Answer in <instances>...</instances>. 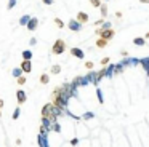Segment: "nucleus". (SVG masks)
<instances>
[{
	"label": "nucleus",
	"instance_id": "obj_5",
	"mask_svg": "<svg viewBox=\"0 0 149 147\" xmlns=\"http://www.w3.org/2000/svg\"><path fill=\"white\" fill-rule=\"evenodd\" d=\"M71 54H72V56H75L77 59H84V58H85V53L80 50V48H77V46L71 48Z\"/></svg>",
	"mask_w": 149,
	"mask_h": 147
},
{
	"label": "nucleus",
	"instance_id": "obj_1",
	"mask_svg": "<svg viewBox=\"0 0 149 147\" xmlns=\"http://www.w3.org/2000/svg\"><path fill=\"white\" fill-rule=\"evenodd\" d=\"M63 114L61 107H56L55 104H45L42 107V118H48L52 121H56V117Z\"/></svg>",
	"mask_w": 149,
	"mask_h": 147
},
{
	"label": "nucleus",
	"instance_id": "obj_15",
	"mask_svg": "<svg viewBox=\"0 0 149 147\" xmlns=\"http://www.w3.org/2000/svg\"><path fill=\"white\" fill-rule=\"evenodd\" d=\"M48 82H50V77L47 75V74H42V75H40V83H42V85H47Z\"/></svg>",
	"mask_w": 149,
	"mask_h": 147
},
{
	"label": "nucleus",
	"instance_id": "obj_23",
	"mask_svg": "<svg viewBox=\"0 0 149 147\" xmlns=\"http://www.w3.org/2000/svg\"><path fill=\"white\" fill-rule=\"evenodd\" d=\"M13 75L19 78V77H21V67H19V69H15V70H13Z\"/></svg>",
	"mask_w": 149,
	"mask_h": 147
},
{
	"label": "nucleus",
	"instance_id": "obj_32",
	"mask_svg": "<svg viewBox=\"0 0 149 147\" xmlns=\"http://www.w3.org/2000/svg\"><path fill=\"white\" fill-rule=\"evenodd\" d=\"M3 105H5V102H3V99H0V109L3 107Z\"/></svg>",
	"mask_w": 149,
	"mask_h": 147
},
{
	"label": "nucleus",
	"instance_id": "obj_25",
	"mask_svg": "<svg viewBox=\"0 0 149 147\" xmlns=\"http://www.w3.org/2000/svg\"><path fill=\"white\" fill-rule=\"evenodd\" d=\"M15 5H16V0H10V3H8V10H11Z\"/></svg>",
	"mask_w": 149,
	"mask_h": 147
},
{
	"label": "nucleus",
	"instance_id": "obj_4",
	"mask_svg": "<svg viewBox=\"0 0 149 147\" xmlns=\"http://www.w3.org/2000/svg\"><path fill=\"white\" fill-rule=\"evenodd\" d=\"M69 29L74 31V32H79L82 29V24L77 21V19H71V21H69Z\"/></svg>",
	"mask_w": 149,
	"mask_h": 147
},
{
	"label": "nucleus",
	"instance_id": "obj_26",
	"mask_svg": "<svg viewBox=\"0 0 149 147\" xmlns=\"http://www.w3.org/2000/svg\"><path fill=\"white\" fill-rule=\"evenodd\" d=\"M107 62H109V58H103V59H101V64H103V66H106Z\"/></svg>",
	"mask_w": 149,
	"mask_h": 147
},
{
	"label": "nucleus",
	"instance_id": "obj_12",
	"mask_svg": "<svg viewBox=\"0 0 149 147\" xmlns=\"http://www.w3.org/2000/svg\"><path fill=\"white\" fill-rule=\"evenodd\" d=\"M31 58H32V51L31 50L23 51V61H31Z\"/></svg>",
	"mask_w": 149,
	"mask_h": 147
},
{
	"label": "nucleus",
	"instance_id": "obj_2",
	"mask_svg": "<svg viewBox=\"0 0 149 147\" xmlns=\"http://www.w3.org/2000/svg\"><path fill=\"white\" fill-rule=\"evenodd\" d=\"M64 51H66V42L61 40V38H58L52 46V53L53 54H63Z\"/></svg>",
	"mask_w": 149,
	"mask_h": 147
},
{
	"label": "nucleus",
	"instance_id": "obj_36",
	"mask_svg": "<svg viewBox=\"0 0 149 147\" xmlns=\"http://www.w3.org/2000/svg\"><path fill=\"white\" fill-rule=\"evenodd\" d=\"M106 2H109V0H106Z\"/></svg>",
	"mask_w": 149,
	"mask_h": 147
},
{
	"label": "nucleus",
	"instance_id": "obj_3",
	"mask_svg": "<svg viewBox=\"0 0 149 147\" xmlns=\"http://www.w3.org/2000/svg\"><path fill=\"white\" fill-rule=\"evenodd\" d=\"M96 34L100 35V38H104V40H107L109 42L111 38L114 37V35H116V31H114V29H96Z\"/></svg>",
	"mask_w": 149,
	"mask_h": 147
},
{
	"label": "nucleus",
	"instance_id": "obj_6",
	"mask_svg": "<svg viewBox=\"0 0 149 147\" xmlns=\"http://www.w3.org/2000/svg\"><path fill=\"white\" fill-rule=\"evenodd\" d=\"M26 99H27L26 91H23V89L16 91V101H18V104H24V102H26Z\"/></svg>",
	"mask_w": 149,
	"mask_h": 147
},
{
	"label": "nucleus",
	"instance_id": "obj_27",
	"mask_svg": "<svg viewBox=\"0 0 149 147\" xmlns=\"http://www.w3.org/2000/svg\"><path fill=\"white\" fill-rule=\"evenodd\" d=\"M77 142H79V139H77V137H74V139L71 141V146H75V144H77Z\"/></svg>",
	"mask_w": 149,
	"mask_h": 147
},
{
	"label": "nucleus",
	"instance_id": "obj_8",
	"mask_svg": "<svg viewBox=\"0 0 149 147\" xmlns=\"http://www.w3.org/2000/svg\"><path fill=\"white\" fill-rule=\"evenodd\" d=\"M75 19H77L80 24H87V22H88V15H87V13H84V11H79Z\"/></svg>",
	"mask_w": 149,
	"mask_h": 147
},
{
	"label": "nucleus",
	"instance_id": "obj_18",
	"mask_svg": "<svg viewBox=\"0 0 149 147\" xmlns=\"http://www.w3.org/2000/svg\"><path fill=\"white\" fill-rule=\"evenodd\" d=\"M61 72V67L58 66V64H53L52 66V74H59Z\"/></svg>",
	"mask_w": 149,
	"mask_h": 147
},
{
	"label": "nucleus",
	"instance_id": "obj_31",
	"mask_svg": "<svg viewBox=\"0 0 149 147\" xmlns=\"http://www.w3.org/2000/svg\"><path fill=\"white\" fill-rule=\"evenodd\" d=\"M29 43H31V45H36V43H37V40H36V38H31Z\"/></svg>",
	"mask_w": 149,
	"mask_h": 147
},
{
	"label": "nucleus",
	"instance_id": "obj_35",
	"mask_svg": "<svg viewBox=\"0 0 149 147\" xmlns=\"http://www.w3.org/2000/svg\"><path fill=\"white\" fill-rule=\"evenodd\" d=\"M0 117H2V112H0Z\"/></svg>",
	"mask_w": 149,
	"mask_h": 147
},
{
	"label": "nucleus",
	"instance_id": "obj_9",
	"mask_svg": "<svg viewBox=\"0 0 149 147\" xmlns=\"http://www.w3.org/2000/svg\"><path fill=\"white\" fill-rule=\"evenodd\" d=\"M37 24H39V21H37V18H31V19H29V22H27V26H26V27L29 29V31H36V29H37Z\"/></svg>",
	"mask_w": 149,
	"mask_h": 147
},
{
	"label": "nucleus",
	"instance_id": "obj_16",
	"mask_svg": "<svg viewBox=\"0 0 149 147\" xmlns=\"http://www.w3.org/2000/svg\"><path fill=\"white\" fill-rule=\"evenodd\" d=\"M133 43L138 45V46H143V45L146 43V40H144V38H141V37H136L135 40H133Z\"/></svg>",
	"mask_w": 149,
	"mask_h": 147
},
{
	"label": "nucleus",
	"instance_id": "obj_29",
	"mask_svg": "<svg viewBox=\"0 0 149 147\" xmlns=\"http://www.w3.org/2000/svg\"><path fill=\"white\" fill-rule=\"evenodd\" d=\"M42 2L45 3V5H52V3H53V0H42Z\"/></svg>",
	"mask_w": 149,
	"mask_h": 147
},
{
	"label": "nucleus",
	"instance_id": "obj_17",
	"mask_svg": "<svg viewBox=\"0 0 149 147\" xmlns=\"http://www.w3.org/2000/svg\"><path fill=\"white\" fill-rule=\"evenodd\" d=\"M88 2H90V5L95 6V8H100V6L103 5V3H101V0H88Z\"/></svg>",
	"mask_w": 149,
	"mask_h": 147
},
{
	"label": "nucleus",
	"instance_id": "obj_28",
	"mask_svg": "<svg viewBox=\"0 0 149 147\" xmlns=\"http://www.w3.org/2000/svg\"><path fill=\"white\" fill-rule=\"evenodd\" d=\"M103 22H104V19H100V21H96V22H95V26H96V27H98V26H101V24H103Z\"/></svg>",
	"mask_w": 149,
	"mask_h": 147
},
{
	"label": "nucleus",
	"instance_id": "obj_14",
	"mask_svg": "<svg viewBox=\"0 0 149 147\" xmlns=\"http://www.w3.org/2000/svg\"><path fill=\"white\" fill-rule=\"evenodd\" d=\"M100 10H101V16H103V19H104L107 16V5H106V3H103V5L100 6Z\"/></svg>",
	"mask_w": 149,
	"mask_h": 147
},
{
	"label": "nucleus",
	"instance_id": "obj_11",
	"mask_svg": "<svg viewBox=\"0 0 149 147\" xmlns=\"http://www.w3.org/2000/svg\"><path fill=\"white\" fill-rule=\"evenodd\" d=\"M96 46L98 48H106L107 46V40H104V38H98V40H96Z\"/></svg>",
	"mask_w": 149,
	"mask_h": 147
},
{
	"label": "nucleus",
	"instance_id": "obj_20",
	"mask_svg": "<svg viewBox=\"0 0 149 147\" xmlns=\"http://www.w3.org/2000/svg\"><path fill=\"white\" fill-rule=\"evenodd\" d=\"M11 118H13V120H18V118H19V107H16V109H15L13 117H11Z\"/></svg>",
	"mask_w": 149,
	"mask_h": 147
},
{
	"label": "nucleus",
	"instance_id": "obj_30",
	"mask_svg": "<svg viewBox=\"0 0 149 147\" xmlns=\"http://www.w3.org/2000/svg\"><path fill=\"white\" fill-rule=\"evenodd\" d=\"M120 54H122V56H128V51L123 50V51H120Z\"/></svg>",
	"mask_w": 149,
	"mask_h": 147
},
{
	"label": "nucleus",
	"instance_id": "obj_7",
	"mask_svg": "<svg viewBox=\"0 0 149 147\" xmlns=\"http://www.w3.org/2000/svg\"><path fill=\"white\" fill-rule=\"evenodd\" d=\"M19 67H21V70H23V72L29 74L31 70H32V62H31V61H23Z\"/></svg>",
	"mask_w": 149,
	"mask_h": 147
},
{
	"label": "nucleus",
	"instance_id": "obj_22",
	"mask_svg": "<svg viewBox=\"0 0 149 147\" xmlns=\"http://www.w3.org/2000/svg\"><path fill=\"white\" fill-rule=\"evenodd\" d=\"M29 19H31V16H24V18H21V24H26L27 26V22H29Z\"/></svg>",
	"mask_w": 149,
	"mask_h": 147
},
{
	"label": "nucleus",
	"instance_id": "obj_34",
	"mask_svg": "<svg viewBox=\"0 0 149 147\" xmlns=\"http://www.w3.org/2000/svg\"><path fill=\"white\" fill-rule=\"evenodd\" d=\"M146 38H149V32H148V34H146Z\"/></svg>",
	"mask_w": 149,
	"mask_h": 147
},
{
	"label": "nucleus",
	"instance_id": "obj_21",
	"mask_svg": "<svg viewBox=\"0 0 149 147\" xmlns=\"http://www.w3.org/2000/svg\"><path fill=\"white\" fill-rule=\"evenodd\" d=\"M16 83H18V85H24V83H26V77H23V75H21L19 77V78H16Z\"/></svg>",
	"mask_w": 149,
	"mask_h": 147
},
{
	"label": "nucleus",
	"instance_id": "obj_10",
	"mask_svg": "<svg viewBox=\"0 0 149 147\" xmlns=\"http://www.w3.org/2000/svg\"><path fill=\"white\" fill-rule=\"evenodd\" d=\"M47 134H39V146L40 147H48V142H47Z\"/></svg>",
	"mask_w": 149,
	"mask_h": 147
},
{
	"label": "nucleus",
	"instance_id": "obj_19",
	"mask_svg": "<svg viewBox=\"0 0 149 147\" xmlns=\"http://www.w3.org/2000/svg\"><path fill=\"white\" fill-rule=\"evenodd\" d=\"M55 24L58 26L59 29H63V27H64V22H63V21H61V19H59V18H55Z\"/></svg>",
	"mask_w": 149,
	"mask_h": 147
},
{
	"label": "nucleus",
	"instance_id": "obj_24",
	"mask_svg": "<svg viewBox=\"0 0 149 147\" xmlns=\"http://www.w3.org/2000/svg\"><path fill=\"white\" fill-rule=\"evenodd\" d=\"M93 66L95 64L91 62V61H87V62H85V67H87V69H93Z\"/></svg>",
	"mask_w": 149,
	"mask_h": 147
},
{
	"label": "nucleus",
	"instance_id": "obj_33",
	"mask_svg": "<svg viewBox=\"0 0 149 147\" xmlns=\"http://www.w3.org/2000/svg\"><path fill=\"white\" fill-rule=\"evenodd\" d=\"M141 3H149V0H139Z\"/></svg>",
	"mask_w": 149,
	"mask_h": 147
},
{
	"label": "nucleus",
	"instance_id": "obj_13",
	"mask_svg": "<svg viewBox=\"0 0 149 147\" xmlns=\"http://www.w3.org/2000/svg\"><path fill=\"white\" fill-rule=\"evenodd\" d=\"M50 130H52V131H55V133H59V131H61V125H59V123H56V121H53V123H52V126H50Z\"/></svg>",
	"mask_w": 149,
	"mask_h": 147
}]
</instances>
